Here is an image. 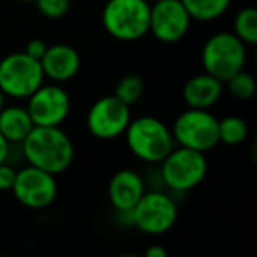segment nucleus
Returning a JSON list of instances; mask_svg holds the SVG:
<instances>
[{
	"mask_svg": "<svg viewBox=\"0 0 257 257\" xmlns=\"http://www.w3.org/2000/svg\"><path fill=\"white\" fill-rule=\"evenodd\" d=\"M22 150L30 166L55 176L67 171L74 161V145L60 127L34 125L30 134L23 140Z\"/></svg>",
	"mask_w": 257,
	"mask_h": 257,
	"instance_id": "f257e3e1",
	"label": "nucleus"
},
{
	"mask_svg": "<svg viewBox=\"0 0 257 257\" xmlns=\"http://www.w3.org/2000/svg\"><path fill=\"white\" fill-rule=\"evenodd\" d=\"M123 134L131 154L148 164H161L175 145L171 128L155 116L134 118Z\"/></svg>",
	"mask_w": 257,
	"mask_h": 257,
	"instance_id": "f03ea898",
	"label": "nucleus"
},
{
	"mask_svg": "<svg viewBox=\"0 0 257 257\" xmlns=\"http://www.w3.org/2000/svg\"><path fill=\"white\" fill-rule=\"evenodd\" d=\"M102 27L118 41L141 39L150 27V4L147 0H107L102 9Z\"/></svg>",
	"mask_w": 257,
	"mask_h": 257,
	"instance_id": "7ed1b4c3",
	"label": "nucleus"
},
{
	"mask_svg": "<svg viewBox=\"0 0 257 257\" xmlns=\"http://www.w3.org/2000/svg\"><path fill=\"white\" fill-rule=\"evenodd\" d=\"M201 62L204 72L225 83L231 76L245 69L246 44H243L232 32L213 34L204 43Z\"/></svg>",
	"mask_w": 257,
	"mask_h": 257,
	"instance_id": "20e7f679",
	"label": "nucleus"
},
{
	"mask_svg": "<svg viewBox=\"0 0 257 257\" xmlns=\"http://www.w3.org/2000/svg\"><path fill=\"white\" fill-rule=\"evenodd\" d=\"M208 173V161L203 152L185 147L173 148L161 162V178L173 192H189L196 189Z\"/></svg>",
	"mask_w": 257,
	"mask_h": 257,
	"instance_id": "39448f33",
	"label": "nucleus"
},
{
	"mask_svg": "<svg viewBox=\"0 0 257 257\" xmlns=\"http://www.w3.org/2000/svg\"><path fill=\"white\" fill-rule=\"evenodd\" d=\"M41 62L25 51L11 53L0 60V90L6 97L29 99L44 83Z\"/></svg>",
	"mask_w": 257,
	"mask_h": 257,
	"instance_id": "423d86ee",
	"label": "nucleus"
},
{
	"mask_svg": "<svg viewBox=\"0 0 257 257\" xmlns=\"http://www.w3.org/2000/svg\"><path fill=\"white\" fill-rule=\"evenodd\" d=\"M171 134L178 147L206 154L218 145V120L208 109L189 107L176 116Z\"/></svg>",
	"mask_w": 257,
	"mask_h": 257,
	"instance_id": "0eeeda50",
	"label": "nucleus"
},
{
	"mask_svg": "<svg viewBox=\"0 0 257 257\" xmlns=\"http://www.w3.org/2000/svg\"><path fill=\"white\" fill-rule=\"evenodd\" d=\"M133 225L145 234H164L178 220V206L175 199L161 190H152L141 196V199L131 210Z\"/></svg>",
	"mask_w": 257,
	"mask_h": 257,
	"instance_id": "6e6552de",
	"label": "nucleus"
},
{
	"mask_svg": "<svg viewBox=\"0 0 257 257\" xmlns=\"http://www.w3.org/2000/svg\"><path fill=\"white\" fill-rule=\"evenodd\" d=\"M131 120V106L123 104L114 95L97 99L86 113V127L90 134L102 141L123 136Z\"/></svg>",
	"mask_w": 257,
	"mask_h": 257,
	"instance_id": "1a4fd4ad",
	"label": "nucleus"
},
{
	"mask_svg": "<svg viewBox=\"0 0 257 257\" xmlns=\"http://www.w3.org/2000/svg\"><path fill=\"white\" fill-rule=\"evenodd\" d=\"M11 192L23 206L30 210H44L57 199V178L51 173L29 164L16 173Z\"/></svg>",
	"mask_w": 257,
	"mask_h": 257,
	"instance_id": "9d476101",
	"label": "nucleus"
},
{
	"mask_svg": "<svg viewBox=\"0 0 257 257\" xmlns=\"http://www.w3.org/2000/svg\"><path fill=\"white\" fill-rule=\"evenodd\" d=\"M27 109L34 125L60 127L71 111V97L60 85H41L29 97Z\"/></svg>",
	"mask_w": 257,
	"mask_h": 257,
	"instance_id": "9b49d317",
	"label": "nucleus"
},
{
	"mask_svg": "<svg viewBox=\"0 0 257 257\" xmlns=\"http://www.w3.org/2000/svg\"><path fill=\"white\" fill-rule=\"evenodd\" d=\"M190 16L180 0H155L150 6L148 32L161 43H178L190 29Z\"/></svg>",
	"mask_w": 257,
	"mask_h": 257,
	"instance_id": "f8f14e48",
	"label": "nucleus"
},
{
	"mask_svg": "<svg viewBox=\"0 0 257 257\" xmlns=\"http://www.w3.org/2000/svg\"><path fill=\"white\" fill-rule=\"evenodd\" d=\"M41 67L46 78L57 83H64L78 74L81 67V58L71 44H51L48 46L44 57L41 58Z\"/></svg>",
	"mask_w": 257,
	"mask_h": 257,
	"instance_id": "ddd939ff",
	"label": "nucleus"
},
{
	"mask_svg": "<svg viewBox=\"0 0 257 257\" xmlns=\"http://www.w3.org/2000/svg\"><path fill=\"white\" fill-rule=\"evenodd\" d=\"M145 194V182L140 173L133 169L116 171L107 185V197L114 210H133Z\"/></svg>",
	"mask_w": 257,
	"mask_h": 257,
	"instance_id": "4468645a",
	"label": "nucleus"
},
{
	"mask_svg": "<svg viewBox=\"0 0 257 257\" xmlns=\"http://www.w3.org/2000/svg\"><path fill=\"white\" fill-rule=\"evenodd\" d=\"M224 92V83L220 79L213 78L208 72L196 74L185 83L183 86V100L189 107L196 109H210L211 106L218 102Z\"/></svg>",
	"mask_w": 257,
	"mask_h": 257,
	"instance_id": "2eb2a0df",
	"label": "nucleus"
},
{
	"mask_svg": "<svg viewBox=\"0 0 257 257\" xmlns=\"http://www.w3.org/2000/svg\"><path fill=\"white\" fill-rule=\"evenodd\" d=\"M34 128L29 109L23 106H4L0 109V134L9 145H22Z\"/></svg>",
	"mask_w": 257,
	"mask_h": 257,
	"instance_id": "dca6fc26",
	"label": "nucleus"
},
{
	"mask_svg": "<svg viewBox=\"0 0 257 257\" xmlns=\"http://www.w3.org/2000/svg\"><path fill=\"white\" fill-rule=\"evenodd\" d=\"M187 9L190 20L196 22H215L227 13L231 0H180Z\"/></svg>",
	"mask_w": 257,
	"mask_h": 257,
	"instance_id": "f3484780",
	"label": "nucleus"
},
{
	"mask_svg": "<svg viewBox=\"0 0 257 257\" xmlns=\"http://www.w3.org/2000/svg\"><path fill=\"white\" fill-rule=\"evenodd\" d=\"M248 136V125L239 116H225L218 120V143L236 147Z\"/></svg>",
	"mask_w": 257,
	"mask_h": 257,
	"instance_id": "a211bd4d",
	"label": "nucleus"
},
{
	"mask_svg": "<svg viewBox=\"0 0 257 257\" xmlns=\"http://www.w3.org/2000/svg\"><path fill=\"white\" fill-rule=\"evenodd\" d=\"M234 36L246 46L257 43V11L253 8H243L234 18Z\"/></svg>",
	"mask_w": 257,
	"mask_h": 257,
	"instance_id": "6ab92c4d",
	"label": "nucleus"
},
{
	"mask_svg": "<svg viewBox=\"0 0 257 257\" xmlns=\"http://www.w3.org/2000/svg\"><path fill=\"white\" fill-rule=\"evenodd\" d=\"M143 92H145L143 79L138 74H127L116 83V88H114L113 95L116 99H120L123 104H127V106H133V104H136L141 99Z\"/></svg>",
	"mask_w": 257,
	"mask_h": 257,
	"instance_id": "aec40b11",
	"label": "nucleus"
},
{
	"mask_svg": "<svg viewBox=\"0 0 257 257\" xmlns=\"http://www.w3.org/2000/svg\"><path fill=\"white\" fill-rule=\"evenodd\" d=\"M225 83L229 85V92L232 93V97H236V99H239V100L250 99V97H253V93H255V79H253V76L248 74L245 69H241V71L236 72L234 76H231Z\"/></svg>",
	"mask_w": 257,
	"mask_h": 257,
	"instance_id": "412c9836",
	"label": "nucleus"
},
{
	"mask_svg": "<svg viewBox=\"0 0 257 257\" xmlns=\"http://www.w3.org/2000/svg\"><path fill=\"white\" fill-rule=\"evenodd\" d=\"M36 6L44 18L58 20L67 15L69 0H36Z\"/></svg>",
	"mask_w": 257,
	"mask_h": 257,
	"instance_id": "4be33fe9",
	"label": "nucleus"
},
{
	"mask_svg": "<svg viewBox=\"0 0 257 257\" xmlns=\"http://www.w3.org/2000/svg\"><path fill=\"white\" fill-rule=\"evenodd\" d=\"M16 173L18 171L11 164H8V161L0 162V192H11L16 180Z\"/></svg>",
	"mask_w": 257,
	"mask_h": 257,
	"instance_id": "5701e85b",
	"label": "nucleus"
},
{
	"mask_svg": "<svg viewBox=\"0 0 257 257\" xmlns=\"http://www.w3.org/2000/svg\"><path fill=\"white\" fill-rule=\"evenodd\" d=\"M46 50H48V44L44 43L43 39H32V41H29V44L25 46V53L39 62H41V58L44 57Z\"/></svg>",
	"mask_w": 257,
	"mask_h": 257,
	"instance_id": "b1692460",
	"label": "nucleus"
},
{
	"mask_svg": "<svg viewBox=\"0 0 257 257\" xmlns=\"http://www.w3.org/2000/svg\"><path fill=\"white\" fill-rule=\"evenodd\" d=\"M9 154H11V145L8 143L2 134H0V162H4L9 159Z\"/></svg>",
	"mask_w": 257,
	"mask_h": 257,
	"instance_id": "393cba45",
	"label": "nucleus"
},
{
	"mask_svg": "<svg viewBox=\"0 0 257 257\" xmlns=\"http://www.w3.org/2000/svg\"><path fill=\"white\" fill-rule=\"evenodd\" d=\"M147 257H168V252H166L164 246L161 245H152L147 248Z\"/></svg>",
	"mask_w": 257,
	"mask_h": 257,
	"instance_id": "a878e982",
	"label": "nucleus"
},
{
	"mask_svg": "<svg viewBox=\"0 0 257 257\" xmlns=\"http://www.w3.org/2000/svg\"><path fill=\"white\" fill-rule=\"evenodd\" d=\"M4 102H6V95L2 93V90H0V109L4 107Z\"/></svg>",
	"mask_w": 257,
	"mask_h": 257,
	"instance_id": "bb28decb",
	"label": "nucleus"
},
{
	"mask_svg": "<svg viewBox=\"0 0 257 257\" xmlns=\"http://www.w3.org/2000/svg\"><path fill=\"white\" fill-rule=\"evenodd\" d=\"M20 2H36V0H20Z\"/></svg>",
	"mask_w": 257,
	"mask_h": 257,
	"instance_id": "cd10ccee",
	"label": "nucleus"
},
{
	"mask_svg": "<svg viewBox=\"0 0 257 257\" xmlns=\"http://www.w3.org/2000/svg\"><path fill=\"white\" fill-rule=\"evenodd\" d=\"M154 2H155V0H154Z\"/></svg>",
	"mask_w": 257,
	"mask_h": 257,
	"instance_id": "c85d7f7f",
	"label": "nucleus"
}]
</instances>
